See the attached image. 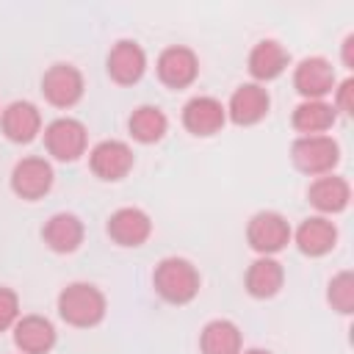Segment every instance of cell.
Masks as SVG:
<instances>
[{"label":"cell","mask_w":354,"mask_h":354,"mask_svg":"<svg viewBox=\"0 0 354 354\" xmlns=\"http://www.w3.org/2000/svg\"><path fill=\"white\" fill-rule=\"evenodd\" d=\"M241 354H274V351H268V348H260V346H254V348H243Z\"/></svg>","instance_id":"f1b7e54d"},{"label":"cell","mask_w":354,"mask_h":354,"mask_svg":"<svg viewBox=\"0 0 354 354\" xmlns=\"http://www.w3.org/2000/svg\"><path fill=\"white\" fill-rule=\"evenodd\" d=\"M58 318L75 329H94L108 315V299L94 282H69L55 296Z\"/></svg>","instance_id":"6da1fadb"},{"label":"cell","mask_w":354,"mask_h":354,"mask_svg":"<svg viewBox=\"0 0 354 354\" xmlns=\"http://www.w3.org/2000/svg\"><path fill=\"white\" fill-rule=\"evenodd\" d=\"M326 301L340 315H351L354 313V271L351 268H343V271H337L329 279V285H326Z\"/></svg>","instance_id":"d4e9b609"},{"label":"cell","mask_w":354,"mask_h":354,"mask_svg":"<svg viewBox=\"0 0 354 354\" xmlns=\"http://www.w3.org/2000/svg\"><path fill=\"white\" fill-rule=\"evenodd\" d=\"M83 94H86V77L75 64L58 61V64L44 69V75H41V97L53 108L69 111L83 100Z\"/></svg>","instance_id":"8992f818"},{"label":"cell","mask_w":354,"mask_h":354,"mask_svg":"<svg viewBox=\"0 0 354 354\" xmlns=\"http://www.w3.org/2000/svg\"><path fill=\"white\" fill-rule=\"evenodd\" d=\"M337 224L326 216H307L304 221H299V227L293 230L290 243H296V249L304 257H324L337 246Z\"/></svg>","instance_id":"e0dca14e"},{"label":"cell","mask_w":354,"mask_h":354,"mask_svg":"<svg viewBox=\"0 0 354 354\" xmlns=\"http://www.w3.org/2000/svg\"><path fill=\"white\" fill-rule=\"evenodd\" d=\"M335 100H332V108L337 111V113H346V116H351L354 113V77H346V80H340L337 86H335Z\"/></svg>","instance_id":"4316f807"},{"label":"cell","mask_w":354,"mask_h":354,"mask_svg":"<svg viewBox=\"0 0 354 354\" xmlns=\"http://www.w3.org/2000/svg\"><path fill=\"white\" fill-rule=\"evenodd\" d=\"M243 288L252 299H274L285 288V266L277 257H254L246 268Z\"/></svg>","instance_id":"44dd1931"},{"label":"cell","mask_w":354,"mask_h":354,"mask_svg":"<svg viewBox=\"0 0 354 354\" xmlns=\"http://www.w3.org/2000/svg\"><path fill=\"white\" fill-rule=\"evenodd\" d=\"M53 183H55V171H53V163L41 155H25L14 163L11 169V177H8V185L11 191L25 199V202H39L44 199L50 191H53Z\"/></svg>","instance_id":"52a82bcc"},{"label":"cell","mask_w":354,"mask_h":354,"mask_svg":"<svg viewBox=\"0 0 354 354\" xmlns=\"http://www.w3.org/2000/svg\"><path fill=\"white\" fill-rule=\"evenodd\" d=\"M127 130L138 144H158L169 133V116L158 105H138L127 116Z\"/></svg>","instance_id":"cb8c5ba5"},{"label":"cell","mask_w":354,"mask_h":354,"mask_svg":"<svg viewBox=\"0 0 354 354\" xmlns=\"http://www.w3.org/2000/svg\"><path fill=\"white\" fill-rule=\"evenodd\" d=\"M335 86V66L324 55H307L293 66V88L301 94V100H326Z\"/></svg>","instance_id":"8fae6325"},{"label":"cell","mask_w":354,"mask_h":354,"mask_svg":"<svg viewBox=\"0 0 354 354\" xmlns=\"http://www.w3.org/2000/svg\"><path fill=\"white\" fill-rule=\"evenodd\" d=\"M335 122L337 111L329 100H301L290 113V124L299 136H324L335 127Z\"/></svg>","instance_id":"603a6c76"},{"label":"cell","mask_w":354,"mask_h":354,"mask_svg":"<svg viewBox=\"0 0 354 354\" xmlns=\"http://www.w3.org/2000/svg\"><path fill=\"white\" fill-rule=\"evenodd\" d=\"M41 241L55 254H72L86 241V224L75 213H66V210L53 213L41 227Z\"/></svg>","instance_id":"d6986e66"},{"label":"cell","mask_w":354,"mask_h":354,"mask_svg":"<svg viewBox=\"0 0 354 354\" xmlns=\"http://www.w3.org/2000/svg\"><path fill=\"white\" fill-rule=\"evenodd\" d=\"M105 232L116 246L138 249L152 238V216L136 205L116 207L105 221Z\"/></svg>","instance_id":"30bf717a"},{"label":"cell","mask_w":354,"mask_h":354,"mask_svg":"<svg viewBox=\"0 0 354 354\" xmlns=\"http://www.w3.org/2000/svg\"><path fill=\"white\" fill-rule=\"evenodd\" d=\"M288 66H290V53L279 39H260L249 50V58H246V69L254 77V83H260V86L285 75Z\"/></svg>","instance_id":"ac0fdd59"},{"label":"cell","mask_w":354,"mask_h":354,"mask_svg":"<svg viewBox=\"0 0 354 354\" xmlns=\"http://www.w3.org/2000/svg\"><path fill=\"white\" fill-rule=\"evenodd\" d=\"M180 122L183 127L196 136V138H210L216 133L224 130L227 124V108L218 97H210V94H196L191 97L185 105H183V113H180Z\"/></svg>","instance_id":"4fadbf2b"},{"label":"cell","mask_w":354,"mask_h":354,"mask_svg":"<svg viewBox=\"0 0 354 354\" xmlns=\"http://www.w3.org/2000/svg\"><path fill=\"white\" fill-rule=\"evenodd\" d=\"M44 149L53 160L75 163L88 149V127L75 116H58L44 124Z\"/></svg>","instance_id":"5b68a950"},{"label":"cell","mask_w":354,"mask_h":354,"mask_svg":"<svg viewBox=\"0 0 354 354\" xmlns=\"http://www.w3.org/2000/svg\"><path fill=\"white\" fill-rule=\"evenodd\" d=\"M293 238L290 221L277 210H257L246 224V243L257 257H274L288 249Z\"/></svg>","instance_id":"277c9868"},{"label":"cell","mask_w":354,"mask_h":354,"mask_svg":"<svg viewBox=\"0 0 354 354\" xmlns=\"http://www.w3.org/2000/svg\"><path fill=\"white\" fill-rule=\"evenodd\" d=\"M0 130L11 144H30L44 130L39 105L30 100H14L0 111Z\"/></svg>","instance_id":"9a60e30c"},{"label":"cell","mask_w":354,"mask_h":354,"mask_svg":"<svg viewBox=\"0 0 354 354\" xmlns=\"http://www.w3.org/2000/svg\"><path fill=\"white\" fill-rule=\"evenodd\" d=\"M155 75L166 88L183 91L199 77V55L185 44H169L155 58Z\"/></svg>","instance_id":"9c48e42d"},{"label":"cell","mask_w":354,"mask_h":354,"mask_svg":"<svg viewBox=\"0 0 354 354\" xmlns=\"http://www.w3.org/2000/svg\"><path fill=\"white\" fill-rule=\"evenodd\" d=\"M11 340L19 354H50L58 343V332L50 318L44 315H19V321L11 326Z\"/></svg>","instance_id":"2e32d148"},{"label":"cell","mask_w":354,"mask_h":354,"mask_svg":"<svg viewBox=\"0 0 354 354\" xmlns=\"http://www.w3.org/2000/svg\"><path fill=\"white\" fill-rule=\"evenodd\" d=\"M290 160L307 177L332 174L340 163V144L329 133H324V136H299L290 144Z\"/></svg>","instance_id":"3957f363"},{"label":"cell","mask_w":354,"mask_h":354,"mask_svg":"<svg viewBox=\"0 0 354 354\" xmlns=\"http://www.w3.org/2000/svg\"><path fill=\"white\" fill-rule=\"evenodd\" d=\"M243 332L230 318H210L199 332V354H241Z\"/></svg>","instance_id":"7402d4cb"},{"label":"cell","mask_w":354,"mask_h":354,"mask_svg":"<svg viewBox=\"0 0 354 354\" xmlns=\"http://www.w3.org/2000/svg\"><path fill=\"white\" fill-rule=\"evenodd\" d=\"M340 58H343V66L346 69H354V33H348L340 44Z\"/></svg>","instance_id":"83f0119b"},{"label":"cell","mask_w":354,"mask_h":354,"mask_svg":"<svg viewBox=\"0 0 354 354\" xmlns=\"http://www.w3.org/2000/svg\"><path fill=\"white\" fill-rule=\"evenodd\" d=\"M152 288L155 293L174 307H185L191 304L199 290H202V274L199 268L180 254H169L163 260H158L155 271H152Z\"/></svg>","instance_id":"7a4b0ae2"},{"label":"cell","mask_w":354,"mask_h":354,"mask_svg":"<svg viewBox=\"0 0 354 354\" xmlns=\"http://www.w3.org/2000/svg\"><path fill=\"white\" fill-rule=\"evenodd\" d=\"M227 122L238 124V127H252V124H260L268 111H271V94L266 86L260 83H241L230 100H227Z\"/></svg>","instance_id":"7c38bea8"},{"label":"cell","mask_w":354,"mask_h":354,"mask_svg":"<svg viewBox=\"0 0 354 354\" xmlns=\"http://www.w3.org/2000/svg\"><path fill=\"white\" fill-rule=\"evenodd\" d=\"M136 166V152L127 141L119 138H102L88 149V169L102 183H119L124 180Z\"/></svg>","instance_id":"ba28073f"},{"label":"cell","mask_w":354,"mask_h":354,"mask_svg":"<svg viewBox=\"0 0 354 354\" xmlns=\"http://www.w3.org/2000/svg\"><path fill=\"white\" fill-rule=\"evenodd\" d=\"M307 202L318 210V216H337L351 202V185L340 174H321L307 185Z\"/></svg>","instance_id":"ffe728a7"},{"label":"cell","mask_w":354,"mask_h":354,"mask_svg":"<svg viewBox=\"0 0 354 354\" xmlns=\"http://www.w3.org/2000/svg\"><path fill=\"white\" fill-rule=\"evenodd\" d=\"M19 293L8 285H0V332H11V326L19 321Z\"/></svg>","instance_id":"484cf974"},{"label":"cell","mask_w":354,"mask_h":354,"mask_svg":"<svg viewBox=\"0 0 354 354\" xmlns=\"http://www.w3.org/2000/svg\"><path fill=\"white\" fill-rule=\"evenodd\" d=\"M105 69L116 86H136L147 75V50L136 39H119L108 50Z\"/></svg>","instance_id":"5bb4252c"}]
</instances>
